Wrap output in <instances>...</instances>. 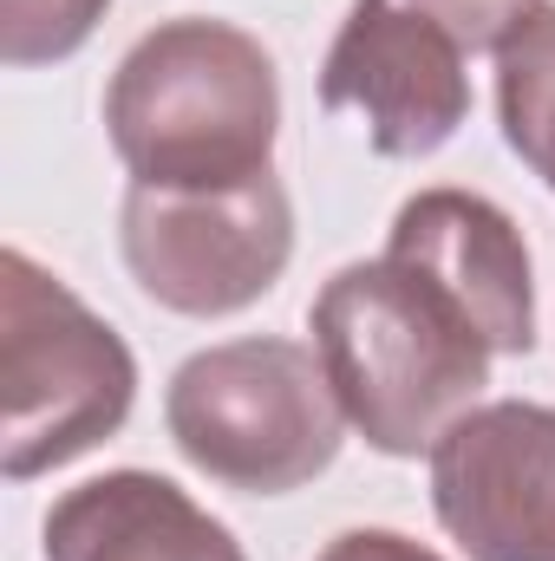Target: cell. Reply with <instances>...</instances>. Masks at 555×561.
<instances>
[{
	"label": "cell",
	"mask_w": 555,
	"mask_h": 561,
	"mask_svg": "<svg viewBox=\"0 0 555 561\" xmlns=\"http://www.w3.org/2000/svg\"><path fill=\"white\" fill-rule=\"evenodd\" d=\"M46 561H249L242 542L170 477L105 470L66 490L39 523Z\"/></svg>",
	"instance_id": "9c48e42d"
},
{
	"label": "cell",
	"mask_w": 555,
	"mask_h": 561,
	"mask_svg": "<svg viewBox=\"0 0 555 561\" xmlns=\"http://www.w3.org/2000/svg\"><path fill=\"white\" fill-rule=\"evenodd\" d=\"M386 249L444 280V287L477 313V327L490 333L497 359H517V353L536 346L530 242H523V229L510 222V209H497L490 196L451 190V183L418 190L412 203H399Z\"/></svg>",
	"instance_id": "ba28073f"
},
{
	"label": "cell",
	"mask_w": 555,
	"mask_h": 561,
	"mask_svg": "<svg viewBox=\"0 0 555 561\" xmlns=\"http://www.w3.org/2000/svg\"><path fill=\"white\" fill-rule=\"evenodd\" d=\"M431 510L471 561H555V405H471L431 444Z\"/></svg>",
	"instance_id": "8992f818"
},
{
	"label": "cell",
	"mask_w": 555,
	"mask_h": 561,
	"mask_svg": "<svg viewBox=\"0 0 555 561\" xmlns=\"http://www.w3.org/2000/svg\"><path fill=\"white\" fill-rule=\"evenodd\" d=\"M497 125H503V144L555 196V7L550 0L497 53Z\"/></svg>",
	"instance_id": "30bf717a"
},
{
	"label": "cell",
	"mask_w": 555,
	"mask_h": 561,
	"mask_svg": "<svg viewBox=\"0 0 555 561\" xmlns=\"http://www.w3.org/2000/svg\"><path fill=\"white\" fill-rule=\"evenodd\" d=\"M118 249L144 294L183 320H229L256 307L294 255V203L275 170L236 190H150L132 183Z\"/></svg>",
	"instance_id": "5b68a950"
},
{
	"label": "cell",
	"mask_w": 555,
	"mask_h": 561,
	"mask_svg": "<svg viewBox=\"0 0 555 561\" xmlns=\"http://www.w3.org/2000/svg\"><path fill=\"white\" fill-rule=\"evenodd\" d=\"M431 26H444L464 53H503V39L543 7V0H406Z\"/></svg>",
	"instance_id": "7c38bea8"
},
{
	"label": "cell",
	"mask_w": 555,
	"mask_h": 561,
	"mask_svg": "<svg viewBox=\"0 0 555 561\" xmlns=\"http://www.w3.org/2000/svg\"><path fill=\"white\" fill-rule=\"evenodd\" d=\"M105 131L132 183L236 190L275 170L281 79L256 33L177 13L157 20L105 85Z\"/></svg>",
	"instance_id": "7a4b0ae2"
},
{
	"label": "cell",
	"mask_w": 555,
	"mask_h": 561,
	"mask_svg": "<svg viewBox=\"0 0 555 561\" xmlns=\"http://www.w3.org/2000/svg\"><path fill=\"white\" fill-rule=\"evenodd\" d=\"M0 470L33 483L105 437H118L138 405V359L112 320H99L59 275L26 249L0 255Z\"/></svg>",
	"instance_id": "3957f363"
},
{
	"label": "cell",
	"mask_w": 555,
	"mask_h": 561,
	"mask_svg": "<svg viewBox=\"0 0 555 561\" xmlns=\"http://www.w3.org/2000/svg\"><path fill=\"white\" fill-rule=\"evenodd\" d=\"M314 561H444V556L412 542V536H399V529H347V536H333Z\"/></svg>",
	"instance_id": "4fadbf2b"
},
{
	"label": "cell",
	"mask_w": 555,
	"mask_h": 561,
	"mask_svg": "<svg viewBox=\"0 0 555 561\" xmlns=\"http://www.w3.org/2000/svg\"><path fill=\"white\" fill-rule=\"evenodd\" d=\"M112 0H0V59L7 66H59L72 59Z\"/></svg>",
	"instance_id": "8fae6325"
},
{
	"label": "cell",
	"mask_w": 555,
	"mask_h": 561,
	"mask_svg": "<svg viewBox=\"0 0 555 561\" xmlns=\"http://www.w3.org/2000/svg\"><path fill=\"white\" fill-rule=\"evenodd\" d=\"M320 105L353 112L380 157H431L471 118L464 46L399 0H353L320 66Z\"/></svg>",
	"instance_id": "52a82bcc"
},
{
	"label": "cell",
	"mask_w": 555,
	"mask_h": 561,
	"mask_svg": "<svg viewBox=\"0 0 555 561\" xmlns=\"http://www.w3.org/2000/svg\"><path fill=\"white\" fill-rule=\"evenodd\" d=\"M170 444L223 490L287 496L340 457V392L301 340H223L177 366L163 392Z\"/></svg>",
	"instance_id": "277c9868"
},
{
	"label": "cell",
	"mask_w": 555,
	"mask_h": 561,
	"mask_svg": "<svg viewBox=\"0 0 555 561\" xmlns=\"http://www.w3.org/2000/svg\"><path fill=\"white\" fill-rule=\"evenodd\" d=\"M314 353L347 424L380 457H431V444L490 386V333L477 313L406 255L347 262L314 294Z\"/></svg>",
	"instance_id": "6da1fadb"
}]
</instances>
